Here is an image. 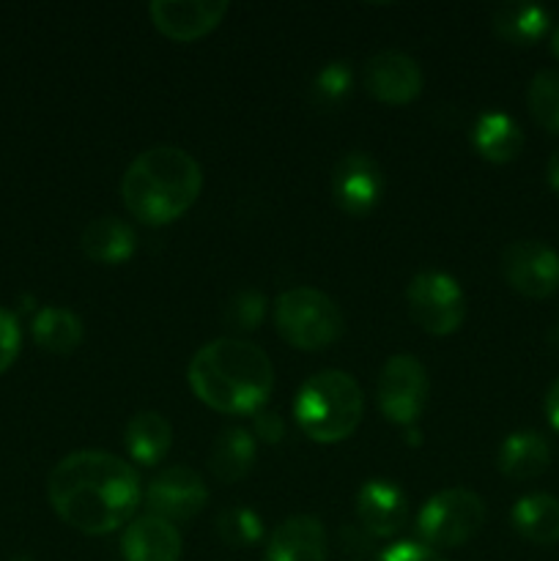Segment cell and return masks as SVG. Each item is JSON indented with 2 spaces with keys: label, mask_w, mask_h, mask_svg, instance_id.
<instances>
[{
  "label": "cell",
  "mask_w": 559,
  "mask_h": 561,
  "mask_svg": "<svg viewBox=\"0 0 559 561\" xmlns=\"http://www.w3.org/2000/svg\"><path fill=\"white\" fill-rule=\"evenodd\" d=\"M532 118L551 135H559V69H543L532 77L526 91Z\"/></svg>",
  "instance_id": "d4e9b609"
},
{
  "label": "cell",
  "mask_w": 559,
  "mask_h": 561,
  "mask_svg": "<svg viewBox=\"0 0 559 561\" xmlns=\"http://www.w3.org/2000/svg\"><path fill=\"white\" fill-rule=\"evenodd\" d=\"M486 524V502L466 488H447L422 504L417 515V535L427 548H460L480 535Z\"/></svg>",
  "instance_id": "8992f818"
},
{
  "label": "cell",
  "mask_w": 559,
  "mask_h": 561,
  "mask_svg": "<svg viewBox=\"0 0 559 561\" xmlns=\"http://www.w3.org/2000/svg\"><path fill=\"white\" fill-rule=\"evenodd\" d=\"M20 345H22L20 321H16L14 312L0 307V376H3V373L16 362V356H20Z\"/></svg>",
  "instance_id": "f1b7e54d"
},
{
  "label": "cell",
  "mask_w": 559,
  "mask_h": 561,
  "mask_svg": "<svg viewBox=\"0 0 559 561\" xmlns=\"http://www.w3.org/2000/svg\"><path fill=\"white\" fill-rule=\"evenodd\" d=\"M351 88H354L351 66L343 60H332L312 80V99L318 107H338L351 96Z\"/></svg>",
  "instance_id": "4316f807"
},
{
  "label": "cell",
  "mask_w": 559,
  "mask_h": 561,
  "mask_svg": "<svg viewBox=\"0 0 559 561\" xmlns=\"http://www.w3.org/2000/svg\"><path fill=\"white\" fill-rule=\"evenodd\" d=\"M266 561H327V531L312 515H290L272 531Z\"/></svg>",
  "instance_id": "2e32d148"
},
{
  "label": "cell",
  "mask_w": 559,
  "mask_h": 561,
  "mask_svg": "<svg viewBox=\"0 0 559 561\" xmlns=\"http://www.w3.org/2000/svg\"><path fill=\"white\" fill-rule=\"evenodd\" d=\"M258 442L244 427H225L208 449V469L225 485L244 480L255 466Z\"/></svg>",
  "instance_id": "d6986e66"
},
{
  "label": "cell",
  "mask_w": 559,
  "mask_h": 561,
  "mask_svg": "<svg viewBox=\"0 0 559 561\" xmlns=\"http://www.w3.org/2000/svg\"><path fill=\"white\" fill-rule=\"evenodd\" d=\"M217 537L228 548H250L263 537L261 515L252 513L250 507H228L217 515Z\"/></svg>",
  "instance_id": "484cf974"
},
{
  "label": "cell",
  "mask_w": 559,
  "mask_h": 561,
  "mask_svg": "<svg viewBox=\"0 0 559 561\" xmlns=\"http://www.w3.org/2000/svg\"><path fill=\"white\" fill-rule=\"evenodd\" d=\"M471 146L486 162L507 164L524 148V131L507 113L491 110L477 118L475 129H471Z\"/></svg>",
  "instance_id": "ffe728a7"
},
{
  "label": "cell",
  "mask_w": 559,
  "mask_h": 561,
  "mask_svg": "<svg viewBox=\"0 0 559 561\" xmlns=\"http://www.w3.org/2000/svg\"><path fill=\"white\" fill-rule=\"evenodd\" d=\"M153 27L170 42H197L228 14L225 0H153L148 5Z\"/></svg>",
  "instance_id": "7c38bea8"
},
{
  "label": "cell",
  "mask_w": 559,
  "mask_h": 561,
  "mask_svg": "<svg viewBox=\"0 0 559 561\" xmlns=\"http://www.w3.org/2000/svg\"><path fill=\"white\" fill-rule=\"evenodd\" d=\"M31 334L38 348H44L47 354H71V351L80 348L85 327L66 307H44L33 318Z\"/></svg>",
  "instance_id": "603a6c76"
},
{
  "label": "cell",
  "mask_w": 559,
  "mask_h": 561,
  "mask_svg": "<svg viewBox=\"0 0 559 561\" xmlns=\"http://www.w3.org/2000/svg\"><path fill=\"white\" fill-rule=\"evenodd\" d=\"M548 25H551V14L537 3H502L493 11V33L510 44H535L537 38L546 36Z\"/></svg>",
  "instance_id": "cb8c5ba5"
},
{
  "label": "cell",
  "mask_w": 559,
  "mask_h": 561,
  "mask_svg": "<svg viewBox=\"0 0 559 561\" xmlns=\"http://www.w3.org/2000/svg\"><path fill=\"white\" fill-rule=\"evenodd\" d=\"M551 340H557V343H559V323H557V327H554V332H551Z\"/></svg>",
  "instance_id": "e575fe53"
},
{
  "label": "cell",
  "mask_w": 559,
  "mask_h": 561,
  "mask_svg": "<svg viewBox=\"0 0 559 561\" xmlns=\"http://www.w3.org/2000/svg\"><path fill=\"white\" fill-rule=\"evenodd\" d=\"M546 416H548V422H551V425L559 431V378L551 383V387H548Z\"/></svg>",
  "instance_id": "1f68e13d"
},
{
  "label": "cell",
  "mask_w": 559,
  "mask_h": 561,
  "mask_svg": "<svg viewBox=\"0 0 559 561\" xmlns=\"http://www.w3.org/2000/svg\"><path fill=\"white\" fill-rule=\"evenodd\" d=\"M376 561H447L438 551L427 548L425 542H395L381 551Z\"/></svg>",
  "instance_id": "f546056e"
},
{
  "label": "cell",
  "mask_w": 559,
  "mask_h": 561,
  "mask_svg": "<svg viewBox=\"0 0 559 561\" xmlns=\"http://www.w3.org/2000/svg\"><path fill=\"white\" fill-rule=\"evenodd\" d=\"M124 444L132 460L157 466L173 447V425L159 411H137L124 427Z\"/></svg>",
  "instance_id": "44dd1931"
},
{
  "label": "cell",
  "mask_w": 559,
  "mask_h": 561,
  "mask_svg": "<svg viewBox=\"0 0 559 561\" xmlns=\"http://www.w3.org/2000/svg\"><path fill=\"white\" fill-rule=\"evenodd\" d=\"M266 318V296L255 290H241L225 307V327L236 332H255Z\"/></svg>",
  "instance_id": "83f0119b"
},
{
  "label": "cell",
  "mask_w": 559,
  "mask_h": 561,
  "mask_svg": "<svg viewBox=\"0 0 559 561\" xmlns=\"http://www.w3.org/2000/svg\"><path fill=\"white\" fill-rule=\"evenodd\" d=\"M546 179H548V186H551V190L559 195V148L551 153V157H548Z\"/></svg>",
  "instance_id": "d6a6232c"
},
{
  "label": "cell",
  "mask_w": 559,
  "mask_h": 561,
  "mask_svg": "<svg viewBox=\"0 0 559 561\" xmlns=\"http://www.w3.org/2000/svg\"><path fill=\"white\" fill-rule=\"evenodd\" d=\"M356 518L365 535L395 537L409 518L406 493L392 480H367L356 493Z\"/></svg>",
  "instance_id": "5bb4252c"
},
{
  "label": "cell",
  "mask_w": 559,
  "mask_h": 561,
  "mask_svg": "<svg viewBox=\"0 0 559 561\" xmlns=\"http://www.w3.org/2000/svg\"><path fill=\"white\" fill-rule=\"evenodd\" d=\"M186 381L208 409L230 416H252L266 409L274 389V367L263 348L250 340L219 337L192 356Z\"/></svg>",
  "instance_id": "7a4b0ae2"
},
{
  "label": "cell",
  "mask_w": 559,
  "mask_h": 561,
  "mask_svg": "<svg viewBox=\"0 0 559 561\" xmlns=\"http://www.w3.org/2000/svg\"><path fill=\"white\" fill-rule=\"evenodd\" d=\"M146 504L148 515L179 524V520H190L206 510L208 488L195 469L170 466L148 482Z\"/></svg>",
  "instance_id": "30bf717a"
},
{
  "label": "cell",
  "mask_w": 559,
  "mask_h": 561,
  "mask_svg": "<svg viewBox=\"0 0 559 561\" xmlns=\"http://www.w3.org/2000/svg\"><path fill=\"white\" fill-rule=\"evenodd\" d=\"M502 274L513 290L529 299H546L559 288V252L537 239L504 247Z\"/></svg>",
  "instance_id": "9c48e42d"
},
{
  "label": "cell",
  "mask_w": 559,
  "mask_h": 561,
  "mask_svg": "<svg viewBox=\"0 0 559 561\" xmlns=\"http://www.w3.org/2000/svg\"><path fill=\"white\" fill-rule=\"evenodd\" d=\"M82 255L93 263H104V266H118L126 263L137 250L135 228L124 219L113 217H96L82 228L80 236Z\"/></svg>",
  "instance_id": "e0dca14e"
},
{
  "label": "cell",
  "mask_w": 559,
  "mask_h": 561,
  "mask_svg": "<svg viewBox=\"0 0 559 561\" xmlns=\"http://www.w3.org/2000/svg\"><path fill=\"white\" fill-rule=\"evenodd\" d=\"M252 438L263 444H280L285 438V425L280 420V414L274 411L261 409L258 414H252Z\"/></svg>",
  "instance_id": "4dcf8cb0"
},
{
  "label": "cell",
  "mask_w": 559,
  "mask_h": 561,
  "mask_svg": "<svg viewBox=\"0 0 559 561\" xmlns=\"http://www.w3.org/2000/svg\"><path fill=\"white\" fill-rule=\"evenodd\" d=\"M121 559L124 561H179L181 535L170 520L157 515H140L126 524L121 535Z\"/></svg>",
  "instance_id": "9a60e30c"
},
{
  "label": "cell",
  "mask_w": 559,
  "mask_h": 561,
  "mask_svg": "<svg viewBox=\"0 0 559 561\" xmlns=\"http://www.w3.org/2000/svg\"><path fill=\"white\" fill-rule=\"evenodd\" d=\"M47 499L66 526L99 537L135 518L142 488L124 458L102 449H80L60 458L49 471Z\"/></svg>",
  "instance_id": "6da1fadb"
},
{
  "label": "cell",
  "mask_w": 559,
  "mask_h": 561,
  "mask_svg": "<svg viewBox=\"0 0 559 561\" xmlns=\"http://www.w3.org/2000/svg\"><path fill=\"white\" fill-rule=\"evenodd\" d=\"M551 53H554V58L559 60V25L554 27V33H551Z\"/></svg>",
  "instance_id": "836d02e7"
},
{
  "label": "cell",
  "mask_w": 559,
  "mask_h": 561,
  "mask_svg": "<svg viewBox=\"0 0 559 561\" xmlns=\"http://www.w3.org/2000/svg\"><path fill=\"white\" fill-rule=\"evenodd\" d=\"M513 529L535 546H554L559 540V499L548 493H529L515 502Z\"/></svg>",
  "instance_id": "7402d4cb"
},
{
  "label": "cell",
  "mask_w": 559,
  "mask_h": 561,
  "mask_svg": "<svg viewBox=\"0 0 559 561\" xmlns=\"http://www.w3.org/2000/svg\"><path fill=\"white\" fill-rule=\"evenodd\" d=\"M365 411L362 389L349 373L321 370L307 378L294 400V420L310 442L340 444L354 436Z\"/></svg>",
  "instance_id": "277c9868"
},
{
  "label": "cell",
  "mask_w": 559,
  "mask_h": 561,
  "mask_svg": "<svg viewBox=\"0 0 559 561\" xmlns=\"http://www.w3.org/2000/svg\"><path fill=\"white\" fill-rule=\"evenodd\" d=\"M409 316L433 337L455 334L466 321V294L447 272H420L406 288Z\"/></svg>",
  "instance_id": "52a82bcc"
},
{
  "label": "cell",
  "mask_w": 559,
  "mask_h": 561,
  "mask_svg": "<svg viewBox=\"0 0 559 561\" xmlns=\"http://www.w3.org/2000/svg\"><path fill=\"white\" fill-rule=\"evenodd\" d=\"M551 463V447L537 431H515L502 442L497 466L507 480H535Z\"/></svg>",
  "instance_id": "ac0fdd59"
},
{
  "label": "cell",
  "mask_w": 559,
  "mask_h": 561,
  "mask_svg": "<svg viewBox=\"0 0 559 561\" xmlns=\"http://www.w3.org/2000/svg\"><path fill=\"white\" fill-rule=\"evenodd\" d=\"M277 334L296 351H321L338 343L345 332V318L332 296L318 288H288L274 301Z\"/></svg>",
  "instance_id": "5b68a950"
},
{
  "label": "cell",
  "mask_w": 559,
  "mask_h": 561,
  "mask_svg": "<svg viewBox=\"0 0 559 561\" xmlns=\"http://www.w3.org/2000/svg\"><path fill=\"white\" fill-rule=\"evenodd\" d=\"M365 88L384 104H411L422 93V69L414 58L395 49H384L367 58Z\"/></svg>",
  "instance_id": "4fadbf2b"
},
{
  "label": "cell",
  "mask_w": 559,
  "mask_h": 561,
  "mask_svg": "<svg viewBox=\"0 0 559 561\" xmlns=\"http://www.w3.org/2000/svg\"><path fill=\"white\" fill-rule=\"evenodd\" d=\"M384 195V173L370 153L351 151L332 170V197L349 217H367Z\"/></svg>",
  "instance_id": "8fae6325"
},
{
  "label": "cell",
  "mask_w": 559,
  "mask_h": 561,
  "mask_svg": "<svg viewBox=\"0 0 559 561\" xmlns=\"http://www.w3.org/2000/svg\"><path fill=\"white\" fill-rule=\"evenodd\" d=\"M427 394H431V378L417 356L395 354L384 362L376 400L389 422L403 427L414 425L425 411Z\"/></svg>",
  "instance_id": "ba28073f"
},
{
  "label": "cell",
  "mask_w": 559,
  "mask_h": 561,
  "mask_svg": "<svg viewBox=\"0 0 559 561\" xmlns=\"http://www.w3.org/2000/svg\"><path fill=\"white\" fill-rule=\"evenodd\" d=\"M203 190L201 164L179 146H153L121 179V201L142 225L162 228L184 217Z\"/></svg>",
  "instance_id": "3957f363"
}]
</instances>
